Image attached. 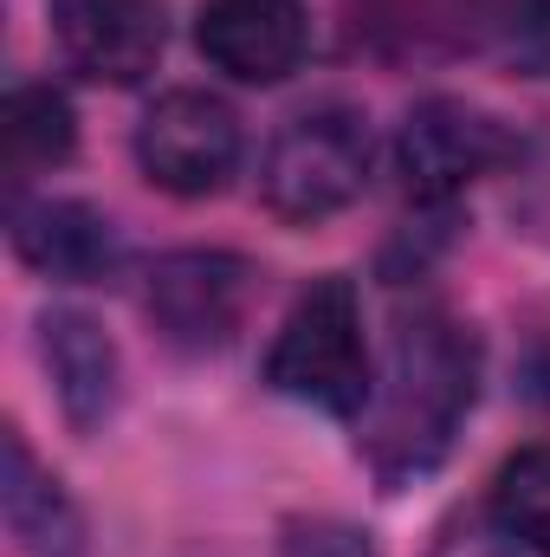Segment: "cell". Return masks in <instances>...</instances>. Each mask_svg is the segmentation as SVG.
Segmentation results:
<instances>
[{
    "mask_svg": "<svg viewBox=\"0 0 550 557\" xmlns=\"http://www.w3.org/2000/svg\"><path fill=\"white\" fill-rule=\"evenodd\" d=\"M479 396V337L453 311H409L389 337V363L370 389V467L383 486H409L440 467Z\"/></svg>",
    "mask_w": 550,
    "mask_h": 557,
    "instance_id": "cell-1",
    "label": "cell"
},
{
    "mask_svg": "<svg viewBox=\"0 0 550 557\" xmlns=\"http://www.w3.org/2000/svg\"><path fill=\"white\" fill-rule=\"evenodd\" d=\"M266 383L278 396L324 409V416H363L370 409V344H363V305L350 278H311L285 324H278L273 350H266Z\"/></svg>",
    "mask_w": 550,
    "mask_h": 557,
    "instance_id": "cell-2",
    "label": "cell"
},
{
    "mask_svg": "<svg viewBox=\"0 0 550 557\" xmlns=\"http://www.w3.org/2000/svg\"><path fill=\"white\" fill-rule=\"evenodd\" d=\"M370 182V131L357 111H304L291 117L260 162V201L291 227H317L343 214Z\"/></svg>",
    "mask_w": 550,
    "mask_h": 557,
    "instance_id": "cell-3",
    "label": "cell"
},
{
    "mask_svg": "<svg viewBox=\"0 0 550 557\" xmlns=\"http://www.w3.org/2000/svg\"><path fill=\"white\" fill-rule=\"evenodd\" d=\"M253 292H260L253 260L221 253V247H182V253H162L149 267L142 305H149V324L162 331L168 350L214 357L240 337Z\"/></svg>",
    "mask_w": 550,
    "mask_h": 557,
    "instance_id": "cell-4",
    "label": "cell"
},
{
    "mask_svg": "<svg viewBox=\"0 0 550 557\" xmlns=\"http://www.w3.org/2000/svg\"><path fill=\"white\" fill-rule=\"evenodd\" d=\"M525 156V137L466 98H421L396 137V169L414 201H453L479 175H499Z\"/></svg>",
    "mask_w": 550,
    "mask_h": 557,
    "instance_id": "cell-5",
    "label": "cell"
},
{
    "mask_svg": "<svg viewBox=\"0 0 550 557\" xmlns=\"http://www.w3.org/2000/svg\"><path fill=\"white\" fill-rule=\"evenodd\" d=\"M142 175L182 201L221 195L240 169V117L214 91H162L137 124Z\"/></svg>",
    "mask_w": 550,
    "mask_h": 557,
    "instance_id": "cell-6",
    "label": "cell"
},
{
    "mask_svg": "<svg viewBox=\"0 0 550 557\" xmlns=\"http://www.w3.org/2000/svg\"><path fill=\"white\" fill-rule=\"evenodd\" d=\"M65 65L91 85H137L162 59V0H46Z\"/></svg>",
    "mask_w": 550,
    "mask_h": 557,
    "instance_id": "cell-7",
    "label": "cell"
},
{
    "mask_svg": "<svg viewBox=\"0 0 550 557\" xmlns=\"http://www.w3.org/2000/svg\"><path fill=\"white\" fill-rule=\"evenodd\" d=\"M195 46L214 72L240 85H278L304 65L311 20L298 0H208L195 20Z\"/></svg>",
    "mask_w": 550,
    "mask_h": 557,
    "instance_id": "cell-8",
    "label": "cell"
},
{
    "mask_svg": "<svg viewBox=\"0 0 550 557\" xmlns=\"http://www.w3.org/2000/svg\"><path fill=\"white\" fill-rule=\"evenodd\" d=\"M13 253L59 285H104L124 267V234L91 201H26L13 208Z\"/></svg>",
    "mask_w": 550,
    "mask_h": 557,
    "instance_id": "cell-9",
    "label": "cell"
},
{
    "mask_svg": "<svg viewBox=\"0 0 550 557\" xmlns=\"http://www.w3.org/2000/svg\"><path fill=\"white\" fill-rule=\"evenodd\" d=\"M39 357H46L59 409H65V421L78 434H98L104 421L117 416L124 363H117V344L104 337L98 318H85V311H46L39 318Z\"/></svg>",
    "mask_w": 550,
    "mask_h": 557,
    "instance_id": "cell-10",
    "label": "cell"
},
{
    "mask_svg": "<svg viewBox=\"0 0 550 557\" xmlns=\"http://www.w3.org/2000/svg\"><path fill=\"white\" fill-rule=\"evenodd\" d=\"M0 512H7V532L26 557H85V512L72 506V493L33 460L26 434L7 428L0 441Z\"/></svg>",
    "mask_w": 550,
    "mask_h": 557,
    "instance_id": "cell-11",
    "label": "cell"
},
{
    "mask_svg": "<svg viewBox=\"0 0 550 557\" xmlns=\"http://www.w3.org/2000/svg\"><path fill=\"white\" fill-rule=\"evenodd\" d=\"M72 149H78V117H72L65 91H52V85H13L7 91V104H0V156H7L13 182H26L39 169H59Z\"/></svg>",
    "mask_w": 550,
    "mask_h": 557,
    "instance_id": "cell-12",
    "label": "cell"
},
{
    "mask_svg": "<svg viewBox=\"0 0 550 557\" xmlns=\"http://www.w3.org/2000/svg\"><path fill=\"white\" fill-rule=\"evenodd\" d=\"M492 525L499 539L550 557V447H525L492 480Z\"/></svg>",
    "mask_w": 550,
    "mask_h": 557,
    "instance_id": "cell-13",
    "label": "cell"
},
{
    "mask_svg": "<svg viewBox=\"0 0 550 557\" xmlns=\"http://www.w3.org/2000/svg\"><path fill=\"white\" fill-rule=\"evenodd\" d=\"M278 557H376V545H370V532H357L343 519H291L278 539Z\"/></svg>",
    "mask_w": 550,
    "mask_h": 557,
    "instance_id": "cell-14",
    "label": "cell"
},
{
    "mask_svg": "<svg viewBox=\"0 0 550 557\" xmlns=\"http://www.w3.org/2000/svg\"><path fill=\"white\" fill-rule=\"evenodd\" d=\"M499 33H505V59H518L525 72H550V0H512Z\"/></svg>",
    "mask_w": 550,
    "mask_h": 557,
    "instance_id": "cell-15",
    "label": "cell"
}]
</instances>
